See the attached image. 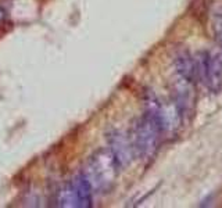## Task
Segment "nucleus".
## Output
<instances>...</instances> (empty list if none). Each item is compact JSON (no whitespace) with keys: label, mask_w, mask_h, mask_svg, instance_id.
<instances>
[{"label":"nucleus","mask_w":222,"mask_h":208,"mask_svg":"<svg viewBox=\"0 0 222 208\" xmlns=\"http://www.w3.org/2000/svg\"><path fill=\"white\" fill-rule=\"evenodd\" d=\"M162 138L161 125L152 112L146 111L138 120L133 128L132 147L135 156L142 161H150L154 158L160 148V142Z\"/></svg>","instance_id":"obj_1"},{"label":"nucleus","mask_w":222,"mask_h":208,"mask_svg":"<svg viewBox=\"0 0 222 208\" xmlns=\"http://www.w3.org/2000/svg\"><path fill=\"white\" fill-rule=\"evenodd\" d=\"M89 174H86L93 189L108 192L118 176L121 166L111 154L110 148H102L96 151L89 160Z\"/></svg>","instance_id":"obj_2"},{"label":"nucleus","mask_w":222,"mask_h":208,"mask_svg":"<svg viewBox=\"0 0 222 208\" xmlns=\"http://www.w3.org/2000/svg\"><path fill=\"white\" fill-rule=\"evenodd\" d=\"M197 79H201L211 92H220L222 86V54L201 52L196 58Z\"/></svg>","instance_id":"obj_3"},{"label":"nucleus","mask_w":222,"mask_h":208,"mask_svg":"<svg viewBox=\"0 0 222 208\" xmlns=\"http://www.w3.org/2000/svg\"><path fill=\"white\" fill-rule=\"evenodd\" d=\"M108 144H110L108 148H110L111 154L117 160L121 168L131 164L135 151H133L132 147V142L126 136H124L121 132L114 130L112 133L108 135Z\"/></svg>","instance_id":"obj_4"},{"label":"nucleus","mask_w":222,"mask_h":208,"mask_svg":"<svg viewBox=\"0 0 222 208\" xmlns=\"http://www.w3.org/2000/svg\"><path fill=\"white\" fill-rule=\"evenodd\" d=\"M174 67L178 76L190 82H196L197 79V65L196 58L186 50H180L174 56Z\"/></svg>","instance_id":"obj_5"},{"label":"nucleus","mask_w":222,"mask_h":208,"mask_svg":"<svg viewBox=\"0 0 222 208\" xmlns=\"http://www.w3.org/2000/svg\"><path fill=\"white\" fill-rule=\"evenodd\" d=\"M74 187L76 192V198H78V207L89 208L93 206V187L89 182L85 172H78L76 176L72 180Z\"/></svg>","instance_id":"obj_6"},{"label":"nucleus","mask_w":222,"mask_h":208,"mask_svg":"<svg viewBox=\"0 0 222 208\" xmlns=\"http://www.w3.org/2000/svg\"><path fill=\"white\" fill-rule=\"evenodd\" d=\"M57 206L58 207H78V198H76V192L72 182L66 183L57 194Z\"/></svg>","instance_id":"obj_7"},{"label":"nucleus","mask_w":222,"mask_h":208,"mask_svg":"<svg viewBox=\"0 0 222 208\" xmlns=\"http://www.w3.org/2000/svg\"><path fill=\"white\" fill-rule=\"evenodd\" d=\"M214 34H215V38H217L218 43L220 46L222 47V13L217 14L215 16V20H214Z\"/></svg>","instance_id":"obj_8"}]
</instances>
